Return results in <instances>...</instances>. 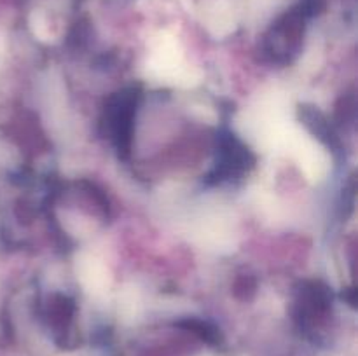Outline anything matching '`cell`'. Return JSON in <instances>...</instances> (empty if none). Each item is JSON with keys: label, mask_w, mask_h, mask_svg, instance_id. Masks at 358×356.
Masks as SVG:
<instances>
[{"label": "cell", "mask_w": 358, "mask_h": 356, "mask_svg": "<svg viewBox=\"0 0 358 356\" xmlns=\"http://www.w3.org/2000/svg\"><path fill=\"white\" fill-rule=\"evenodd\" d=\"M72 311H73L72 304H70L66 299H63V297H58V299L51 304V307H49L51 323L55 325L56 328L66 327L70 318H72Z\"/></svg>", "instance_id": "obj_3"}, {"label": "cell", "mask_w": 358, "mask_h": 356, "mask_svg": "<svg viewBox=\"0 0 358 356\" xmlns=\"http://www.w3.org/2000/svg\"><path fill=\"white\" fill-rule=\"evenodd\" d=\"M136 98L133 91H124L110 100L105 110V124L108 136L119 150H128L131 142L133 119H135Z\"/></svg>", "instance_id": "obj_1"}, {"label": "cell", "mask_w": 358, "mask_h": 356, "mask_svg": "<svg viewBox=\"0 0 358 356\" xmlns=\"http://www.w3.org/2000/svg\"><path fill=\"white\" fill-rule=\"evenodd\" d=\"M304 34V13L301 9H294L280 17L278 23L273 27L269 34L268 44L269 51L276 58H289L297 51L301 38Z\"/></svg>", "instance_id": "obj_2"}]
</instances>
